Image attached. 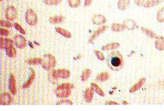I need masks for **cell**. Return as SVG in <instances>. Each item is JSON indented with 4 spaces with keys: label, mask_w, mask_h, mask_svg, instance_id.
Instances as JSON below:
<instances>
[{
    "label": "cell",
    "mask_w": 164,
    "mask_h": 111,
    "mask_svg": "<svg viewBox=\"0 0 164 111\" xmlns=\"http://www.w3.org/2000/svg\"><path fill=\"white\" fill-rule=\"evenodd\" d=\"M56 64L55 57L49 54H45L43 57V62L41 63L42 68L46 71H51Z\"/></svg>",
    "instance_id": "cell-2"
},
{
    "label": "cell",
    "mask_w": 164,
    "mask_h": 111,
    "mask_svg": "<svg viewBox=\"0 0 164 111\" xmlns=\"http://www.w3.org/2000/svg\"><path fill=\"white\" fill-rule=\"evenodd\" d=\"M51 75L52 77L55 79H68L71 75V73L69 70L66 69H58V70H53L52 71Z\"/></svg>",
    "instance_id": "cell-3"
},
{
    "label": "cell",
    "mask_w": 164,
    "mask_h": 111,
    "mask_svg": "<svg viewBox=\"0 0 164 111\" xmlns=\"http://www.w3.org/2000/svg\"><path fill=\"white\" fill-rule=\"evenodd\" d=\"M119 46H120V43H119L118 42H111L103 46L102 47V50L104 51L114 50L119 48Z\"/></svg>",
    "instance_id": "cell-16"
},
{
    "label": "cell",
    "mask_w": 164,
    "mask_h": 111,
    "mask_svg": "<svg viewBox=\"0 0 164 111\" xmlns=\"http://www.w3.org/2000/svg\"><path fill=\"white\" fill-rule=\"evenodd\" d=\"M111 28V30L114 32H121L126 29V27L123 25V24H119L116 23L112 24Z\"/></svg>",
    "instance_id": "cell-23"
},
{
    "label": "cell",
    "mask_w": 164,
    "mask_h": 111,
    "mask_svg": "<svg viewBox=\"0 0 164 111\" xmlns=\"http://www.w3.org/2000/svg\"><path fill=\"white\" fill-rule=\"evenodd\" d=\"M160 85L161 86H162V87H164V80L161 81V82H160Z\"/></svg>",
    "instance_id": "cell-42"
},
{
    "label": "cell",
    "mask_w": 164,
    "mask_h": 111,
    "mask_svg": "<svg viewBox=\"0 0 164 111\" xmlns=\"http://www.w3.org/2000/svg\"><path fill=\"white\" fill-rule=\"evenodd\" d=\"M55 30L58 34L61 35L62 36H63L66 38L69 39L72 37V35L70 32L65 30V29H64L63 28H61V27H56Z\"/></svg>",
    "instance_id": "cell-21"
},
{
    "label": "cell",
    "mask_w": 164,
    "mask_h": 111,
    "mask_svg": "<svg viewBox=\"0 0 164 111\" xmlns=\"http://www.w3.org/2000/svg\"><path fill=\"white\" fill-rule=\"evenodd\" d=\"M12 102V97L9 93L4 92L1 95L0 104L2 105H9Z\"/></svg>",
    "instance_id": "cell-9"
},
{
    "label": "cell",
    "mask_w": 164,
    "mask_h": 111,
    "mask_svg": "<svg viewBox=\"0 0 164 111\" xmlns=\"http://www.w3.org/2000/svg\"><path fill=\"white\" fill-rule=\"evenodd\" d=\"M92 23L96 24V25H102V24H104L106 22V19L105 16L101 14H97V15H94L92 19Z\"/></svg>",
    "instance_id": "cell-10"
},
{
    "label": "cell",
    "mask_w": 164,
    "mask_h": 111,
    "mask_svg": "<svg viewBox=\"0 0 164 111\" xmlns=\"http://www.w3.org/2000/svg\"><path fill=\"white\" fill-rule=\"evenodd\" d=\"M74 85L72 83H62L61 85H59L56 88V91L58 90H71L73 89Z\"/></svg>",
    "instance_id": "cell-26"
},
{
    "label": "cell",
    "mask_w": 164,
    "mask_h": 111,
    "mask_svg": "<svg viewBox=\"0 0 164 111\" xmlns=\"http://www.w3.org/2000/svg\"><path fill=\"white\" fill-rule=\"evenodd\" d=\"M25 20L27 24L31 26H35L37 23V16L32 9H28L25 13Z\"/></svg>",
    "instance_id": "cell-4"
},
{
    "label": "cell",
    "mask_w": 164,
    "mask_h": 111,
    "mask_svg": "<svg viewBox=\"0 0 164 111\" xmlns=\"http://www.w3.org/2000/svg\"><path fill=\"white\" fill-rule=\"evenodd\" d=\"M94 54H95L96 56L97 57V58H98L99 60H100V61L104 60L105 57H104V54L102 52V51H99V50H94Z\"/></svg>",
    "instance_id": "cell-33"
},
{
    "label": "cell",
    "mask_w": 164,
    "mask_h": 111,
    "mask_svg": "<svg viewBox=\"0 0 164 111\" xmlns=\"http://www.w3.org/2000/svg\"><path fill=\"white\" fill-rule=\"evenodd\" d=\"M14 26L15 27V29H16L17 31H19L20 33H22V34H23V35H25L26 34V32L24 30L23 28H22V27L20 25V24L18 23H15L14 24Z\"/></svg>",
    "instance_id": "cell-36"
},
{
    "label": "cell",
    "mask_w": 164,
    "mask_h": 111,
    "mask_svg": "<svg viewBox=\"0 0 164 111\" xmlns=\"http://www.w3.org/2000/svg\"><path fill=\"white\" fill-rule=\"evenodd\" d=\"M10 34L8 30L6 29H1V35L2 36H7Z\"/></svg>",
    "instance_id": "cell-38"
},
{
    "label": "cell",
    "mask_w": 164,
    "mask_h": 111,
    "mask_svg": "<svg viewBox=\"0 0 164 111\" xmlns=\"http://www.w3.org/2000/svg\"><path fill=\"white\" fill-rule=\"evenodd\" d=\"M104 104L106 105H118L119 104V103L114 102V101H111V100L106 101V102H104Z\"/></svg>",
    "instance_id": "cell-40"
},
{
    "label": "cell",
    "mask_w": 164,
    "mask_h": 111,
    "mask_svg": "<svg viewBox=\"0 0 164 111\" xmlns=\"http://www.w3.org/2000/svg\"><path fill=\"white\" fill-rule=\"evenodd\" d=\"M141 30L143 31V33L145 35H146L148 37L151 39H156L157 37V35L155 33H154L153 31H151V29H148L147 28H145V27H141Z\"/></svg>",
    "instance_id": "cell-27"
},
{
    "label": "cell",
    "mask_w": 164,
    "mask_h": 111,
    "mask_svg": "<svg viewBox=\"0 0 164 111\" xmlns=\"http://www.w3.org/2000/svg\"><path fill=\"white\" fill-rule=\"evenodd\" d=\"M110 79V74L108 72H102L99 73L96 77V81L97 82H106Z\"/></svg>",
    "instance_id": "cell-14"
},
{
    "label": "cell",
    "mask_w": 164,
    "mask_h": 111,
    "mask_svg": "<svg viewBox=\"0 0 164 111\" xmlns=\"http://www.w3.org/2000/svg\"><path fill=\"white\" fill-rule=\"evenodd\" d=\"M71 90H56V96L58 98H66L71 95Z\"/></svg>",
    "instance_id": "cell-22"
},
{
    "label": "cell",
    "mask_w": 164,
    "mask_h": 111,
    "mask_svg": "<svg viewBox=\"0 0 164 111\" xmlns=\"http://www.w3.org/2000/svg\"><path fill=\"white\" fill-rule=\"evenodd\" d=\"M35 78V71L33 70V69L31 68V75H30L29 79L27 80V82L24 83L23 86H22V88L23 89L28 88L29 86L32 84V83L34 81Z\"/></svg>",
    "instance_id": "cell-20"
},
{
    "label": "cell",
    "mask_w": 164,
    "mask_h": 111,
    "mask_svg": "<svg viewBox=\"0 0 164 111\" xmlns=\"http://www.w3.org/2000/svg\"><path fill=\"white\" fill-rule=\"evenodd\" d=\"M123 25L125 26L126 29L130 31H133L134 29L138 28L137 24L136 23V22L133 21L131 19H127L123 22Z\"/></svg>",
    "instance_id": "cell-12"
},
{
    "label": "cell",
    "mask_w": 164,
    "mask_h": 111,
    "mask_svg": "<svg viewBox=\"0 0 164 111\" xmlns=\"http://www.w3.org/2000/svg\"><path fill=\"white\" fill-rule=\"evenodd\" d=\"M57 105L64 104V105H72L73 102L71 100H61L56 103Z\"/></svg>",
    "instance_id": "cell-35"
},
{
    "label": "cell",
    "mask_w": 164,
    "mask_h": 111,
    "mask_svg": "<svg viewBox=\"0 0 164 111\" xmlns=\"http://www.w3.org/2000/svg\"><path fill=\"white\" fill-rule=\"evenodd\" d=\"M14 43L18 49H22L26 46L27 40L22 35H16L14 38Z\"/></svg>",
    "instance_id": "cell-6"
},
{
    "label": "cell",
    "mask_w": 164,
    "mask_h": 111,
    "mask_svg": "<svg viewBox=\"0 0 164 111\" xmlns=\"http://www.w3.org/2000/svg\"><path fill=\"white\" fill-rule=\"evenodd\" d=\"M0 1H3V0H0Z\"/></svg>",
    "instance_id": "cell-44"
},
{
    "label": "cell",
    "mask_w": 164,
    "mask_h": 111,
    "mask_svg": "<svg viewBox=\"0 0 164 111\" xmlns=\"http://www.w3.org/2000/svg\"><path fill=\"white\" fill-rule=\"evenodd\" d=\"M42 62H43V58H35L29 59L28 60H27V63L29 64V65H41Z\"/></svg>",
    "instance_id": "cell-28"
},
{
    "label": "cell",
    "mask_w": 164,
    "mask_h": 111,
    "mask_svg": "<svg viewBox=\"0 0 164 111\" xmlns=\"http://www.w3.org/2000/svg\"><path fill=\"white\" fill-rule=\"evenodd\" d=\"M6 18L8 21H14L16 18L17 16V10L14 6H8L6 10L5 13Z\"/></svg>",
    "instance_id": "cell-5"
},
{
    "label": "cell",
    "mask_w": 164,
    "mask_h": 111,
    "mask_svg": "<svg viewBox=\"0 0 164 111\" xmlns=\"http://www.w3.org/2000/svg\"><path fill=\"white\" fill-rule=\"evenodd\" d=\"M122 103L123 104H128V102H126V101H125V100H123V102H122Z\"/></svg>",
    "instance_id": "cell-43"
},
{
    "label": "cell",
    "mask_w": 164,
    "mask_h": 111,
    "mask_svg": "<svg viewBox=\"0 0 164 111\" xmlns=\"http://www.w3.org/2000/svg\"><path fill=\"white\" fill-rule=\"evenodd\" d=\"M5 50H6V55L8 56L9 58H14L15 56H16V50L13 45L6 47V48H5Z\"/></svg>",
    "instance_id": "cell-18"
},
{
    "label": "cell",
    "mask_w": 164,
    "mask_h": 111,
    "mask_svg": "<svg viewBox=\"0 0 164 111\" xmlns=\"http://www.w3.org/2000/svg\"><path fill=\"white\" fill-rule=\"evenodd\" d=\"M64 16H51L49 18V23L54 24H58L61 23H63L64 21Z\"/></svg>",
    "instance_id": "cell-25"
},
{
    "label": "cell",
    "mask_w": 164,
    "mask_h": 111,
    "mask_svg": "<svg viewBox=\"0 0 164 111\" xmlns=\"http://www.w3.org/2000/svg\"><path fill=\"white\" fill-rule=\"evenodd\" d=\"M129 6H130V0H119L118 1L117 6L119 10H126Z\"/></svg>",
    "instance_id": "cell-19"
},
{
    "label": "cell",
    "mask_w": 164,
    "mask_h": 111,
    "mask_svg": "<svg viewBox=\"0 0 164 111\" xmlns=\"http://www.w3.org/2000/svg\"><path fill=\"white\" fill-rule=\"evenodd\" d=\"M9 90L11 92L12 95H15L17 92V87H16V79H15V77L14 75L11 74L10 77L9 79Z\"/></svg>",
    "instance_id": "cell-8"
},
{
    "label": "cell",
    "mask_w": 164,
    "mask_h": 111,
    "mask_svg": "<svg viewBox=\"0 0 164 111\" xmlns=\"http://www.w3.org/2000/svg\"><path fill=\"white\" fill-rule=\"evenodd\" d=\"M164 0H148L146 3L145 4L144 7L146 8H149L151 7L157 6V5L160 4L161 2H163Z\"/></svg>",
    "instance_id": "cell-24"
},
{
    "label": "cell",
    "mask_w": 164,
    "mask_h": 111,
    "mask_svg": "<svg viewBox=\"0 0 164 111\" xmlns=\"http://www.w3.org/2000/svg\"><path fill=\"white\" fill-rule=\"evenodd\" d=\"M69 6L73 8H77L80 6L81 0H68Z\"/></svg>",
    "instance_id": "cell-31"
},
{
    "label": "cell",
    "mask_w": 164,
    "mask_h": 111,
    "mask_svg": "<svg viewBox=\"0 0 164 111\" xmlns=\"http://www.w3.org/2000/svg\"><path fill=\"white\" fill-rule=\"evenodd\" d=\"M0 25L2 27H6V28H12L14 26V24H12L10 22L1 21H0Z\"/></svg>",
    "instance_id": "cell-34"
},
{
    "label": "cell",
    "mask_w": 164,
    "mask_h": 111,
    "mask_svg": "<svg viewBox=\"0 0 164 111\" xmlns=\"http://www.w3.org/2000/svg\"><path fill=\"white\" fill-rule=\"evenodd\" d=\"M92 1V0H85V1H84V6L87 7L89 6L91 4Z\"/></svg>",
    "instance_id": "cell-41"
},
{
    "label": "cell",
    "mask_w": 164,
    "mask_h": 111,
    "mask_svg": "<svg viewBox=\"0 0 164 111\" xmlns=\"http://www.w3.org/2000/svg\"><path fill=\"white\" fill-rule=\"evenodd\" d=\"M107 29H108V26H103L100 27V28H98V29H96V30L94 32L93 34L90 37H89L88 40V43L93 44L94 42V40H95V39L98 37L100 35L104 33V32Z\"/></svg>",
    "instance_id": "cell-7"
},
{
    "label": "cell",
    "mask_w": 164,
    "mask_h": 111,
    "mask_svg": "<svg viewBox=\"0 0 164 111\" xmlns=\"http://www.w3.org/2000/svg\"><path fill=\"white\" fill-rule=\"evenodd\" d=\"M155 46L159 51H164V37L157 36L155 41Z\"/></svg>",
    "instance_id": "cell-15"
},
{
    "label": "cell",
    "mask_w": 164,
    "mask_h": 111,
    "mask_svg": "<svg viewBox=\"0 0 164 111\" xmlns=\"http://www.w3.org/2000/svg\"><path fill=\"white\" fill-rule=\"evenodd\" d=\"M83 97L86 102L90 103L94 98V91L91 88L87 87L84 91Z\"/></svg>",
    "instance_id": "cell-13"
},
{
    "label": "cell",
    "mask_w": 164,
    "mask_h": 111,
    "mask_svg": "<svg viewBox=\"0 0 164 111\" xmlns=\"http://www.w3.org/2000/svg\"><path fill=\"white\" fill-rule=\"evenodd\" d=\"M6 48V39L1 37V50H5Z\"/></svg>",
    "instance_id": "cell-39"
},
{
    "label": "cell",
    "mask_w": 164,
    "mask_h": 111,
    "mask_svg": "<svg viewBox=\"0 0 164 111\" xmlns=\"http://www.w3.org/2000/svg\"><path fill=\"white\" fill-rule=\"evenodd\" d=\"M145 81H146V79L145 77L141 78L137 83H136L135 84L132 86V87H130L129 92H130V93H134V92H137V91L140 90V89L144 85Z\"/></svg>",
    "instance_id": "cell-11"
},
{
    "label": "cell",
    "mask_w": 164,
    "mask_h": 111,
    "mask_svg": "<svg viewBox=\"0 0 164 111\" xmlns=\"http://www.w3.org/2000/svg\"><path fill=\"white\" fill-rule=\"evenodd\" d=\"M106 62L109 67L114 71H120L124 65L123 56L118 51H113L109 54L106 58Z\"/></svg>",
    "instance_id": "cell-1"
},
{
    "label": "cell",
    "mask_w": 164,
    "mask_h": 111,
    "mask_svg": "<svg viewBox=\"0 0 164 111\" xmlns=\"http://www.w3.org/2000/svg\"><path fill=\"white\" fill-rule=\"evenodd\" d=\"M147 1L148 0H134V2L138 6H144Z\"/></svg>",
    "instance_id": "cell-37"
},
{
    "label": "cell",
    "mask_w": 164,
    "mask_h": 111,
    "mask_svg": "<svg viewBox=\"0 0 164 111\" xmlns=\"http://www.w3.org/2000/svg\"><path fill=\"white\" fill-rule=\"evenodd\" d=\"M62 0H44L45 4L48 6H56V5L61 3Z\"/></svg>",
    "instance_id": "cell-32"
},
{
    "label": "cell",
    "mask_w": 164,
    "mask_h": 111,
    "mask_svg": "<svg viewBox=\"0 0 164 111\" xmlns=\"http://www.w3.org/2000/svg\"><path fill=\"white\" fill-rule=\"evenodd\" d=\"M157 20L159 23H164V7L158 10L157 13Z\"/></svg>",
    "instance_id": "cell-30"
},
{
    "label": "cell",
    "mask_w": 164,
    "mask_h": 111,
    "mask_svg": "<svg viewBox=\"0 0 164 111\" xmlns=\"http://www.w3.org/2000/svg\"><path fill=\"white\" fill-rule=\"evenodd\" d=\"M90 88L94 91V92L96 93L97 94L102 96V97H104L105 96V93L103 92V90L96 83H91Z\"/></svg>",
    "instance_id": "cell-17"
},
{
    "label": "cell",
    "mask_w": 164,
    "mask_h": 111,
    "mask_svg": "<svg viewBox=\"0 0 164 111\" xmlns=\"http://www.w3.org/2000/svg\"><path fill=\"white\" fill-rule=\"evenodd\" d=\"M91 73L92 71L90 69H88V68L85 69L81 74V81H83V82H86V81L89 79V76L91 75Z\"/></svg>",
    "instance_id": "cell-29"
}]
</instances>
